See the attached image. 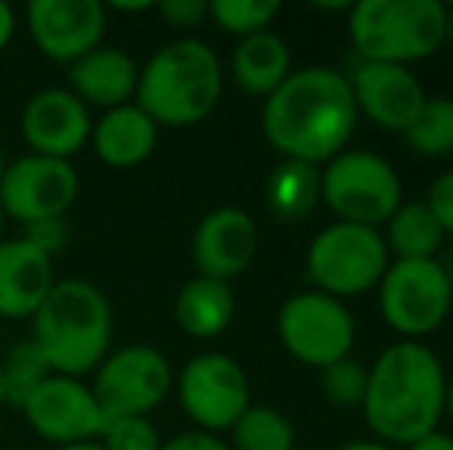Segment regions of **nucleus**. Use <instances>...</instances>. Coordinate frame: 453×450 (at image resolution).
Here are the masks:
<instances>
[{
	"label": "nucleus",
	"instance_id": "f257e3e1",
	"mask_svg": "<svg viewBox=\"0 0 453 450\" xmlns=\"http://www.w3.org/2000/svg\"><path fill=\"white\" fill-rule=\"evenodd\" d=\"M358 126L346 74L327 65L290 72L263 103V136L284 161L327 164L349 149Z\"/></svg>",
	"mask_w": 453,
	"mask_h": 450
},
{
	"label": "nucleus",
	"instance_id": "f03ea898",
	"mask_svg": "<svg viewBox=\"0 0 453 450\" xmlns=\"http://www.w3.org/2000/svg\"><path fill=\"white\" fill-rule=\"evenodd\" d=\"M448 370L426 342L398 339L367 367L361 414L376 441L407 447L444 420Z\"/></svg>",
	"mask_w": 453,
	"mask_h": 450
},
{
	"label": "nucleus",
	"instance_id": "7ed1b4c3",
	"mask_svg": "<svg viewBox=\"0 0 453 450\" xmlns=\"http://www.w3.org/2000/svg\"><path fill=\"white\" fill-rule=\"evenodd\" d=\"M226 72L210 43L176 37L139 68L136 99L157 126H195L216 111Z\"/></svg>",
	"mask_w": 453,
	"mask_h": 450
},
{
	"label": "nucleus",
	"instance_id": "20e7f679",
	"mask_svg": "<svg viewBox=\"0 0 453 450\" xmlns=\"http://www.w3.org/2000/svg\"><path fill=\"white\" fill-rule=\"evenodd\" d=\"M114 318L108 296L96 284L65 278L56 281L31 318V339L43 361L62 377H87L111 352Z\"/></svg>",
	"mask_w": 453,
	"mask_h": 450
},
{
	"label": "nucleus",
	"instance_id": "39448f33",
	"mask_svg": "<svg viewBox=\"0 0 453 450\" xmlns=\"http://www.w3.org/2000/svg\"><path fill=\"white\" fill-rule=\"evenodd\" d=\"M448 6L438 0H361L349 6V41L361 62L407 65L444 47Z\"/></svg>",
	"mask_w": 453,
	"mask_h": 450
},
{
	"label": "nucleus",
	"instance_id": "423d86ee",
	"mask_svg": "<svg viewBox=\"0 0 453 450\" xmlns=\"http://www.w3.org/2000/svg\"><path fill=\"white\" fill-rule=\"evenodd\" d=\"M388 263L392 256L380 228L334 223L311 238L305 253V281L318 294L346 302L349 296L380 287Z\"/></svg>",
	"mask_w": 453,
	"mask_h": 450
},
{
	"label": "nucleus",
	"instance_id": "0eeeda50",
	"mask_svg": "<svg viewBox=\"0 0 453 450\" xmlns=\"http://www.w3.org/2000/svg\"><path fill=\"white\" fill-rule=\"evenodd\" d=\"M321 204L336 223L380 228L404 204L401 176L382 155L364 149H346L324 164Z\"/></svg>",
	"mask_w": 453,
	"mask_h": 450
},
{
	"label": "nucleus",
	"instance_id": "6e6552de",
	"mask_svg": "<svg viewBox=\"0 0 453 450\" xmlns=\"http://www.w3.org/2000/svg\"><path fill=\"white\" fill-rule=\"evenodd\" d=\"M380 312L401 339L423 342L450 318L453 290L441 259H392L382 275Z\"/></svg>",
	"mask_w": 453,
	"mask_h": 450
},
{
	"label": "nucleus",
	"instance_id": "1a4fd4ad",
	"mask_svg": "<svg viewBox=\"0 0 453 450\" xmlns=\"http://www.w3.org/2000/svg\"><path fill=\"white\" fill-rule=\"evenodd\" d=\"M274 327L287 355L315 370L349 358L358 337L355 315L346 302L311 287L287 296V302L278 309Z\"/></svg>",
	"mask_w": 453,
	"mask_h": 450
},
{
	"label": "nucleus",
	"instance_id": "9d476101",
	"mask_svg": "<svg viewBox=\"0 0 453 450\" xmlns=\"http://www.w3.org/2000/svg\"><path fill=\"white\" fill-rule=\"evenodd\" d=\"M176 373L167 355L145 342L114 348L93 370V395L105 420L114 416H149L173 392Z\"/></svg>",
	"mask_w": 453,
	"mask_h": 450
},
{
	"label": "nucleus",
	"instance_id": "9b49d317",
	"mask_svg": "<svg viewBox=\"0 0 453 450\" xmlns=\"http://www.w3.org/2000/svg\"><path fill=\"white\" fill-rule=\"evenodd\" d=\"M176 395L197 432H228L250 408V379L244 367L222 352H201L176 377Z\"/></svg>",
	"mask_w": 453,
	"mask_h": 450
},
{
	"label": "nucleus",
	"instance_id": "f8f14e48",
	"mask_svg": "<svg viewBox=\"0 0 453 450\" xmlns=\"http://www.w3.org/2000/svg\"><path fill=\"white\" fill-rule=\"evenodd\" d=\"M81 176L72 161L22 155L6 164L0 179V210L22 225L56 223L78 204Z\"/></svg>",
	"mask_w": 453,
	"mask_h": 450
},
{
	"label": "nucleus",
	"instance_id": "ddd939ff",
	"mask_svg": "<svg viewBox=\"0 0 453 450\" xmlns=\"http://www.w3.org/2000/svg\"><path fill=\"white\" fill-rule=\"evenodd\" d=\"M25 423L53 445H81L99 441L105 429V414L96 401L93 389L78 377L50 373L22 404Z\"/></svg>",
	"mask_w": 453,
	"mask_h": 450
},
{
	"label": "nucleus",
	"instance_id": "4468645a",
	"mask_svg": "<svg viewBox=\"0 0 453 450\" xmlns=\"http://www.w3.org/2000/svg\"><path fill=\"white\" fill-rule=\"evenodd\" d=\"M28 34L47 59L74 65L102 47L108 31V10L99 0H31Z\"/></svg>",
	"mask_w": 453,
	"mask_h": 450
},
{
	"label": "nucleus",
	"instance_id": "2eb2a0df",
	"mask_svg": "<svg viewBox=\"0 0 453 450\" xmlns=\"http://www.w3.org/2000/svg\"><path fill=\"white\" fill-rule=\"evenodd\" d=\"M352 87V99L358 118H367L373 126L386 133H401L413 124L423 109L426 87L407 65H388V62H358L346 74Z\"/></svg>",
	"mask_w": 453,
	"mask_h": 450
},
{
	"label": "nucleus",
	"instance_id": "dca6fc26",
	"mask_svg": "<svg viewBox=\"0 0 453 450\" xmlns=\"http://www.w3.org/2000/svg\"><path fill=\"white\" fill-rule=\"evenodd\" d=\"M22 139L31 155L72 161L90 145V109L68 87H43L22 109Z\"/></svg>",
	"mask_w": 453,
	"mask_h": 450
},
{
	"label": "nucleus",
	"instance_id": "f3484780",
	"mask_svg": "<svg viewBox=\"0 0 453 450\" xmlns=\"http://www.w3.org/2000/svg\"><path fill=\"white\" fill-rule=\"evenodd\" d=\"M259 250V228L241 207H216L191 234V263L197 275L232 284L253 265Z\"/></svg>",
	"mask_w": 453,
	"mask_h": 450
},
{
	"label": "nucleus",
	"instance_id": "a211bd4d",
	"mask_svg": "<svg viewBox=\"0 0 453 450\" xmlns=\"http://www.w3.org/2000/svg\"><path fill=\"white\" fill-rule=\"evenodd\" d=\"M56 287L53 256L31 240H0V315L12 321H31Z\"/></svg>",
	"mask_w": 453,
	"mask_h": 450
},
{
	"label": "nucleus",
	"instance_id": "6ab92c4d",
	"mask_svg": "<svg viewBox=\"0 0 453 450\" xmlns=\"http://www.w3.org/2000/svg\"><path fill=\"white\" fill-rule=\"evenodd\" d=\"M139 65L133 56L118 47H96L84 59L68 65V90L87 105V109L111 111L130 105L136 99Z\"/></svg>",
	"mask_w": 453,
	"mask_h": 450
},
{
	"label": "nucleus",
	"instance_id": "aec40b11",
	"mask_svg": "<svg viewBox=\"0 0 453 450\" xmlns=\"http://www.w3.org/2000/svg\"><path fill=\"white\" fill-rule=\"evenodd\" d=\"M157 133H161V126L136 103H130L120 109L102 111L99 120H93L90 145L105 167L130 170L155 155Z\"/></svg>",
	"mask_w": 453,
	"mask_h": 450
},
{
	"label": "nucleus",
	"instance_id": "412c9836",
	"mask_svg": "<svg viewBox=\"0 0 453 450\" xmlns=\"http://www.w3.org/2000/svg\"><path fill=\"white\" fill-rule=\"evenodd\" d=\"M238 302L232 284L195 275L180 287L173 302V318L180 331L191 339H216L232 327Z\"/></svg>",
	"mask_w": 453,
	"mask_h": 450
},
{
	"label": "nucleus",
	"instance_id": "4be33fe9",
	"mask_svg": "<svg viewBox=\"0 0 453 450\" xmlns=\"http://www.w3.org/2000/svg\"><path fill=\"white\" fill-rule=\"evenodd\" d=\"M228 72L232 80L238 84V90H244L247 96L269 99L293 72L290 47H287L284 37H278L274 31H263V34H253L238 41L228 62Z\"/></svg>",
	"mask_w": 453,
	"mask_h": 450
},
{
	"label": "nucleus",
	"instance_id": "5701e85b",
	"mask_svg": "<svg viewBox=\"0 0 453 450\" xmlns=\"http://www.w3.org/2000/svg\"><path fill=\"white\" fill-rule=\"evenodd\" d=\"M321 204V170L303 161H284L265 179V207L280 223H303Z\"/></svg>",
	"mask_w": 453,
	"mask_h": 450
},
{
	"label": "nucleus",
	"instance_id": "b1692460",
	"mask_svg": "<svg viewBox=\"0 0 453 450\" xmlns=\"http://www.w3.org/2000/svg\"><path fill=\"white\" fill-rule=\"evenodd\" d=\"M386 247L395 259H438L444 232L423 201H404L386 223Z\"/></svg>",
	"mask_w": 453,
	"mask_h": 450
},
{
	"label": "nucleus",
	"instance_id": "393cba45",
	"mask_svg": "<svg viewBox=\"0 0 453 450\" xmlns=\"http://www.w3.org/2000/svg\"><path fill=\"white\" fill-rule=\"evenodd\" d=\"M232 450H293L296 429L280 410L250 404L232 429Z\"/></svg>",
	"mask_w": 453,
	"mask_h": 450
},
{
	"label": "nucleus",
	"instance_id": "a878e982",
	"mask_svg": "<svg viewBox=\"0 0 453 450\" xmlns=\"http://www.w3.org/2000/svg\"><path fill=\"white\" fill-rule=\"evenodd\" d=\"M404 142L419 157H448L453 155V99L429 96L423 109L404 130Z\"/></svg>",
	"mask_w": 453,
	"mask_h": 450
},
{
	"label": "nucleus",
	"instance_id": "bb28decb",
	"mask_svg": "<svg viewBox=\"0 0 453 450\" xmlns=\"http://www.w3.org/2000/svg\"><path fill=\"white\" fill-rule=\"evenodd\" d=\"M4 361V383H6V401L22 408L25 398L50 377V364L43 361L41 348L35 346V339H22L6 352Z\"/></svg>",
	"mask_w": 453,
	"mask_h": 450
},
{
	"label": "nucleus",
	"instance_id": "cd10ccee",
	"mask_svg": "<svg viewBox=\"0 0 453 450\" xmlns=\"http://www.w3.org/2000/svg\"><path fill=\"white\" fill-rule=\"evenodd\" d=\"M278 0H213L210 4V19L226 34L238 37V41L269 31V25L278 19Z\"/></svg>",
	"mask_w": 453,
	"mask_h": 450
},
{
	"label": "nucleus",
	"instance_id": "c85d7f7f",
	"mask_svg": "<svg viewBox=\"0 0 453 450\" xmlns=\"http://www.w3.org/2000/svg\"><path fill=\"white\" fill-rule=\"evenodd\" d=\"M321 392L334 408H361L367 395V364L358 358H342L321 370Z\"/></svg>",
	"mask_w": 453,
	"mask_h": 450
},
{
	"label": "nucleus",
	"instance_id": "c756f323",
	"mask_svg": "<svg viewBox=\"0 0 453 450\" xmlns=\"http://www.w3.org/2000/svg\"><path fill=\"white\" fill-rule=\"evenodd\" d=\"M102 450H161V435L149 416H114L99 435Z\"/></svg>",
	"mask_w": 453,
	"mask_h": 450
},
{
	"label": "nucleus",
	"instance_id": "7c9ffc66",
	"mask_svg": "<svg viewBox=\"0 0 453 450\" xmlns=\"http://www.w3.org/2000/svg\"><path fill=\"white\" fill-rule=\"evenodd\" d=\"M155 10L173 31H195L203 19H210L207 0H164Z\"/></svg>",
	"mask_w": 453,
	"mask_h": 450
},
{
	"label": "nucleus",
	"instance_id": "2f4dec72",
	"mask_svg": "<svg viewBox=\"0 0 453 450\" xmlns=\"http://www.w3.org/2000/svg\"><path fill=\"white\" fill-rule=\"evenodd\" d=\"M423 204L429 207L435 223L441 225L444 238H453V170L441 173L435 182H432Z\"/></svg>",
	"mask_w": 453,
	"mask_h": 450
},
{
	"label": "nucleus",
	"instance_id": "473e14b6",
	"mask_svg": "<svg viewBox=\"0 0 453 450\" xmlns=\"http://www.w3.org/2000/svg\"><path fill=\"white\" fill-rule=\"evenodd\" d=\"M25 240H31L35 247H41L47 256H56V253L65 247L68 232H65V219H56V223H35V225H25L22 232Z\"/></svg>",
	"mask_w": 453,
	"mask_h": 450
},
{
	"label": "nucleus",
	"instance_id": "72a5a7b5",
	"mask_svg": "<svg viewBox=\"0 0 453 450\" xmlns=\"http://www.w3.org/2000/svg\"><path fill=\"white\" fill-rule=\"evenodd\" d=\"M161 450H232L219 435H210V432H182L173 435L170 441H164Z\"/></svg>",
	"mask_w": 453,
	"mask_h": 450
},
{
	"label": "nucleus",
	"instance_id": "f704fd0d",
	"mask_svg": "<svg viewBox=\"0 0 453 450\" xmlns=\"http://www.w3.org/2000/svg\"><path fill=\"white\" fill-rule=\"evenodd\" d=\"M16 28H19V19H16V10H12L6 0H0V53L12 43L16 37Z\"/></svg>",
	"mask_w": 453,
	"mask_h": 450
},
{
	"label": "nucleus",
	"instance_id": "c9c22d12",
	"mask_svg": "<svg viewBox=\"0 0 453 450\" xmlns=\"http://www.w3.org/2000/svg\"><path fill=\"white\" fill-rule=\"evenodd\" d=\"M404 450H453V435L435 429V432L423 435V439L413 441V445H407Z\"/></svg>",
	"mask_w": 453,
	"mask_h": 450
},
{
	"label": "nucleus",
	"instance_id": "e433bc0d",
	"mask_svg": "<svg viewBox=\"0 0 453 450\" xmlns=\"http://www.w3.org/2000/svg\"><path fill=\"white\" fill-rule=\"evenodd\" d=\"M336 450H398V447H392V445H382V441H349V445H342V447H336Z\"/></svg>",
	"mask_w": 453,
	"mask_h": 450
},
{
	"label": "nucleus",
	"instance_id": "4c0bfd02",
	"mask_svg": "<svg viewBox=\"0 0 453 450\" xmlns=\"http://www.w3.org/2000/svg\"><path fill=\"white\" fill-rule=\"evenodd\" d=\"M444 416L453 423V373H448V392H444Z\"/></svg>",
	"mask_w": 453,
	"mask_h": 450
},
{
	"label": "nucleus",
	"instance_id": "58836bf2",
	"mask_svg": "<svg viewBox=\"0 0 453 450\" xmlns=\"http://www.w3.org/2000/svg\"><path fill=\"white\" fill-rule=\"evenodd\" d=\"M114 10L118 12H149V10H155L151 4H114Z\"/></svg>",
	"mask_w": 453,
	"mask_h": 450
},
{
	"label": "nucleus",
	"instance_id": "ea45409f",
	"mask_svg": "<svg viewBox=\"0 0 453 450\" xmlns=\"http://www.w3.org/2000/svg\"><path fill=\"white\" fill-rule=\"evenodd\" d=\"M444 43L453 47V6H448V22H444Z\"/></svg>",
	"mask_w": 453,
	"mask_h": 450
},
{
	"label": "nucleus",
	"instance_id": "a19ab883",
	"mask_svg": "<svg viewBox=\"0 0 453 450\" xmlns=\"http://www.w3.org/2000/svg\"><path fill=\"white\" fill-rule=\"evenodd\" d=\"M59 450H102V445L99 441H81V445H65Z\"/></svg>",
	"mask_w": 453,
	"mask_h": 450
},
{
	"label": "nucleus",
	"instance_id": "79ce46f5",
	"mask_svg": "<svg viewBox=\"0 0 453 450\" xmlns=\"http://www.w3.org/2000/svg\"><path fill=\"white\" fill-rule=\"evenodd\" d=\"M444 271H448V281H450V290H453V250L448 253V256H444Z\"/></svg>",
	"mask_w": 453,
	"mask_h": 450
},
{
	"label": "nucleus",
	"instance_id": "37998d69",
	"mask_svg": "<svg viewBox=\"0 0 453 450\" xmlns=\"http://www.w3.org/2000/svg\"><path fill=\"white\" fill-rule=\"evenodd\" d=\"M6 404V383H4V361H0V408Z\"/></svg>",
	"mask_w": 453,
	"mask_h": 450
},
{
	"label": "nucleus",
	"instance_id": "c03bdc74",
	"mask_svg": "<svg viewBox=\"0 0 453 450\" xmlns=\"http://www.w3.org/2000/svg\"><path fill=\"white\" fill-rule=\"evenodd\" d=\"M6 164H10V161H6V151H4V145H0V179H4V170H6Z\"/></svg>",
	"mask_w": 453,
	"mask_h": 450
},
{
	"label": "nucleus",
	"instance_id": "a18cd8bd",
	"mask_svg": "<svg viewBox=\"0 0 453 450\" xmlns=\"http://www.w3.org/2000/svg\"><path fill=\"white\" fill-rule=\"evenodd\" d=\"M4 225H6V217H4V210H0V240H4Z\"/></svg>",
	"mask_w": 453,
	"mask_h": 450
}]
</instances>
